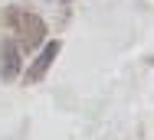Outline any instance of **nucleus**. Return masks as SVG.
<instances>
[{"instance_id": "obj_4", "label": "nucleus", "mask_w": 154, "mask_h": 140, "mask_svg": "<svg viewBox=\"0 0 154 140\" xmlns=\"http://www.w3.org/2000/svg\"><path fill=\"white\" fill-rule=\"evenodd\" d=\"M69 3H72V0H69Z\"/></svg>"}, {"instance_id": "obj_1", "label": "nucleus", "mask_w": 154, "mask_h": 140, "mask_svg": "<svg viewBox=\"0 0 154 140\" xmlns=\"http://www.w3.org/2000/svg\"><path fill=\"white\" fill-rule=\"evenodd\" d=\"M7 13V23L10 29L17 33V46L20 49H36V46H43V39H46V23L30 13V10H23V7H10V10H3Z\"/></svg>"}, {"instance_id": "obj_2", "label": "nucleus", "mask_w": 154, "mask_h": 140, "mask_svg": "<svg viewBox=\"0 0 154 140\" xmlns=\"http://www.w3.org/2000/svg\"><path fill=\"white\" fill-rule=\"evenodd\" d=\"M20 46H17V39H0V82H13L17 75H20Z\"/></svg>"}, {"instance_id": "obj_3", "label": "nucleus", "mask_w": 154, "mask_h": 140, "mask_svg": "<svg viewBox=\"0 0 154 140\" xmlns=\"http://www.w3.org/2000/svg\"><path fill=\"white\" fill-rule=\"evenodd\" d=\"M56 56H59V42H56V39H49V42H46V49H43V52L36 56L33 69L26 72V82H30V85H33V82H39V78H43V75L49 72V65L56 62Z\"/></svg>"}]
</instances>
